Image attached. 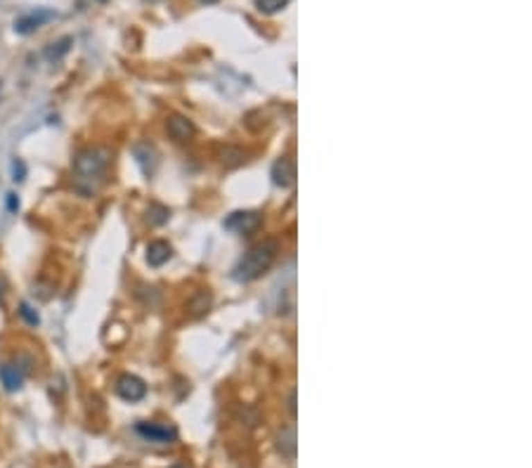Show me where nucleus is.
I'll return each instance as SVG.
<instances>
[{"mask_svg":"<svg viewBox=\"0 0 532 468\" xmlns=\"http://www.w3.org/2000/svg\"><path fill=\"white\" fill-rule=\"evenodd\" d=\"M277 253H280V244H277V239H265L260 241V244H256L251 248V251L246 253L244 258L237 263L234 268V279L237 281H253L258 279L263 272H268L270 268H273Z\"/></svg>","mask_w":532,"mask_h":468,"instance_id":"nucleus-1","label":"nucleus"},{"mask_svg":"<svg viewBox=\"0 0 532 468\" xmlns=\"http://www.w3.org/2000/svg\"><path fill=\"white\" fill-rule=\"evenodd\" d=\"M112 149L107 147H90L85 152H80L74 161V173L78 180H100L107 173L109 164H112Z\"/></svg>","mask_w":532,"mask_h":468,"instance_id":"nucleus-2","label":"nucleus"},{"mask_svg":"<svg viewBox=\"0 0 532 468\" xmlns=\"http://www.w3.org/2000/svg\"><path fill=\"white\" fill-rule=\"evenodd\" d=\"M117 392L123 397V400L137 402V400H142V397L147 395V385H144L142 379L132 376V374H126V376H121L117 381Z\"/></svg>","mask_w":532,"mask_h":468,"instance_id":"nucleus-3","label":"nucleus"},{"mask_svg":"<svg viewBox=\"0 0 532 468\" xmlns=\"http://www.w3.org/2000/svg\"><path fill=\"white\" fill-rule=\"evenodd\" d=\"M144 440L149 442H159V444H166V442H173L178 437V431L171 428V426H159V424H137L135 428Z\"/></svg>","mask_w":532,"mask_h":468,"instance_id":"nucleus-4","label":"nucleus"},{"mask_svg":"<svg viewBox=\"0 0 532 468\" xmlns=\"http://www.w3.org/2000/svg\"><path fill=\"white\" fill-rule=\"evenodd\" d=\"M258 225H260V216H258V213H232V216L225 220V227L234 229V232H241V234L253 232Z\"/></svg>","mask_w":532,"mask_h":468,"instance_id":"nucleus-5","label":"nucleus"},{"mask_svg":"<svg viewBox=\"0 0 532 468\" xmlns=\"http://www.w3.org/2000/svg\"><path fill=\"white\" fill-rule=\"evenodd\" d=\"M273 177H275V184H280V187H289V184L293 182V177H296V168H293V161L289 159V156H282V159L275 164Z\"/></svg>","mask_w":532,"mask_h":468,"instance_id":"nucleus-6","label":"nucleus"},{"mask_svg":"<svg viewBox=\"0 0 532 468\" xmlns=\"http://www.w3.org/2000/svg\"><path fill=\"white\" fill-rule=\"evenodd\" d=\"M48 19H52V12H48V10H38V12H31V15L22 17V19H17L15 28L19 33H31V31H36V28L43 26Z\"/></svg>","mask_w":532,"mask_h":468,"instance_id":"nucleus-7","label":"nucleus"},{"mask_svg":"<svg viewBox=\"0 0 532 468\" xmlns=\"http://www.w3.org/2000/svg\"><path fill=\"white\" fill-rule=\"evenodd\" d=\"M0 381H3L5 390L15 392L22 388V383H24V374H22L19 367H12V364H3L0 367Z\"/></svg>","mask_w":532,"mask_h":468,"instance_id":"nucleus-8","label":"nucleus"},{"mask_svg":"<svg viewBox=\"0 0 532 468\" xmlns=\"http://www.w3.org/2000/svg\"><path fill=\"white\" fill-rule=\"evenodd\" d=\"M169 132L178 142H185L187 137L194 135V125H192V121H187L185 116H173L169 121Z\"/></svg>","mask_w":532,"mask_h":468,"instance_id":"nucleus-9","label":"nucleus"},{"mask_svg":"<svg viewBox=\"0 0 532 468\" xmlns=\"http://www.w3.org/2000/svg\"><path fill=\"white\" fill-rule=\"evenodd\" d=\"M169 258H171V246L166 244V241H152V244L147 246V260H149V265H154V268L164 265Z\"/></svg>","mask_w":532,"mask_h":468,"instance_id":"nucleus-10","label":"nucleus"},{"mask_svg":"<svg viewBox=\"0 0 532 468\" xmlns=\"http://www.w3.org/2000/svg\"><path fill=\"white\" fill-rule=\"evenodd\" d=\"M69 48H71V38H62L60 43H52L48 50H45V57H48L50 62H57L62 60V57L67 55Z\"/></svg>","mask_w":532,"mask_h":468,"instance_id":"nucleus-11","label":"nucleus"},{"mask_svg":"<svg viewBox=\"0 0 532 468\" xmlns=\"http://www.w3.org/2000/svg\"><path fill=\"white\" fill-rule=\"evenodd\" d=\"M291 0H256V8L260 10L263 15H275L280 10H284Z\"/></svg>","mask_w":532,"mask_h":468,"instance_id":"nucleus-12","label":"nucleus"},{"mask_svg":"<svg viewBox=\"0 0 532 468\" xmlns=\"http://www.w3.org/2000/svg\"><path fill=\"white\" fill-rule=\"evenodd\" d=\"M24 173H26L24 164H22V161H15V164H12V175H15V180H17V182L24 180Z\"/></svg>","mask_w":532,"mask_h":468,"instance_id":"nucleus-13","label":"nucleus"},{"mask_svg":"<svg viewBox=\"0 0 532 468\" xmlns=\"http://www.w3.org/2000/svg\"><path fill=\"white\" fill-rule=\"evenodd\" d=\"M22 315H24L26 317V322H28V324H38V315H33V312H31V308H28V305H22Z\"/></svg>","mask_w":532,"mask_h":468,"instance_id":"nucleus-14","label":"nucleus"},{"mask_svg":"<svg viewBox=\"0 0 532 468\" xmlns=\"http://www.w3.org/2000/svg\"><path fill=\"white\" fill-rule=\"evenodd\" d=\"M17 208H19V201H17V196L15 194H8V211L15 213Z\"/></svg>","mask_w":532,"mask_h":468,"instance_id":"nucleus-15","label":"nucleus"},{"mask_svg":"<svg viewBox=\"0 0 532 468\" xmlns=\"http://www.w3.org/2000/svg\"><path fill=\"white\" fill-rule=\"evenodd\" d=\"M173 468H185V466H173Z\"/></svg>","mask_w":532,"mask_h":468,"instance_id":"nucleus-16","label":"nucleus"}]
</instances>
